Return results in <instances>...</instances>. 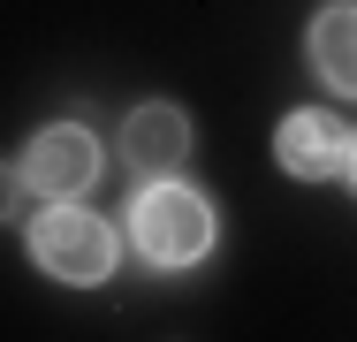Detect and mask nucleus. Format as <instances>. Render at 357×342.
Masks as SVG:
<instances>
[{
  "instance_id": "obj_1",
  "label": "nucleus",
  "mask_w": 357,
  "mask_h": 342,
  "mask_svg": "<svg viewBox=\"0 0 357 342\" xmlns=\"http://www.w3.org/2000/svg\"><path fill=\"white\" fill-rule=\"evenodd\" d=\"M130 244H137L152 267H198L213 251V205L198 198L190 183H144L130 205Z\"/></svg>"
},
{
  "instance_id": "obj_2",
  "label": "nucleus",
  "mask_w": 357,
  "mask_h": 342,
  "mask_svg": "<svg viewBox=\"0 0 357 342\" xmlns=\"http://www.w3.org/2000/svg\"><path fill=\"white\" fill-rule=\"evenodd\" d=\"M31 259L54 274V281H69V289H99L114 274V259H122V236L69 198V205H46L31 221Z\"/></svg>"
},
{
  "instance_id": "obj_3",
  "label": "nucleus",
  "mask_w": 357,
  "mask_h": 342,
  "mask_svg": "<svg viewBox=\"0 0 357 342\" xmlns=\"http://www.w3.org/2000/svg\"><path fill=\"white\" fill-rule=\"evenodd\" d=\"M15 183H23L31 198H46V205L84 198V191L99 183V137L84 130V122H46V130L23 144V160H15Z\"/></svg>"
},
{
  "instance_id": "obj_4",
  "label": "nucleus",
  "mask_w": 357,
  "mask_h": 342,
  "mask_svg": "<svg viewBox=\"0 0 357 342\" xmlns=\"http://www.w3.org/2000/svg\"><path fill=\"white\" fill-rule=\"evenodd\" d=\"M183 160H190V114L167 107V99H144L137 114L122 122V168L144 175V183H167Z\"/></svg>"
},
{
  "instance_id": "obj_5",
  "label": "nucleus",
  "mask_w": 357,
  "mask_h": 342,
  "mask_svg": "<svg viewBox=\"0 0 357 342\" xmlns=\"http://www.w3.org/2000/svg\"><path fill=\"white\" fill-rule=\"evenodd\" d=\"M274 160H282L296 183H327V175L350 168V130L327 107H296L282 130H274Z\"/></svg>"
},
{
  "instance_id": "obj_6",
  "label": "nucleus",
  "mask_w": 357,
  "mask_h": 342,
  "mask_svg": "<svg viewBox=\"0 0 357 342\" xmlns=\"http://www.w3.org/2000/svg\"><path fill=\"white\" fill-rule=\"evenodd\" d=\"M312 68H319L327 91H350L357 99V8L350 0H335V8L312 15Z\"/></svg>"
},
{
  "instance_id": "obj_7",
  "label": "nucleus",
  "mask_w": 357,
  "mask_h": 342,
  "mask_svg": "<svg viewBox=\"0 0 357 342\" xmlns=\"http://www.w3.org/2000/svg\"><path fill=\"white\" fill-rule=\"evenodd\" d=\"M350 183H357V144H350Z\"/></svg>"
}]
</instances>
